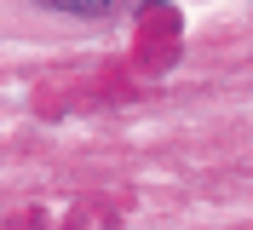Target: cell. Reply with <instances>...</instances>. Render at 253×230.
Masks as SVG:
<instances>
[]
</instances>
